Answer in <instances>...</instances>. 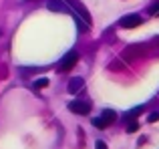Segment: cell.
<instances>
[{"mask_svg": "<svg viewBox=\"0 0 159 149\" xmlns=\"http://www.w3.org/2000/svg\"><path fill=\"white\" fill-rule=\"evenodd\" d=\"M47 6H48V10H52V12H66L69 10L65 0H48Z\"/></svg>", "mask_w": 159, "mask_h": 149, "instance_id": "8992f818", "label": "cell"}, {"mask_svg": "<svg viewBox=\"0 0 159 149\" xmlns=\"http://www.w3.org/2000/svg\"><path fill=\"white\" fill-rule=\"evenodd\" d=\"M77 61H79V55L75 51H70V52H66V56H62V61L58 63V71L61 73H65V71H70V69L77 65Z\"/></svg>", "mask_w": 159, "mask_h": 149, "instance_id": "3957f363", "label": "cell"}, {"mask_svg": "<svg viewBox=\"0 0 159 149\" xmlns=\"http://www.w3.org/2000/svg\"><path fill=\"white\" fill-rule=\"evenodd\" d=\"M157 119H159V113H151V115H149V123H155Z\"/></svg>", "mask_w": 159, "mask_h": 149, "instance_id": "7c38bea8", "label": "cell"}, {"mask_svg": "<svg viewBox=\"0 0 159 149\" xmlns=\"http://www.w3.org/2000/svg\"><path fill=\"white\" fill-rule=\"evenodd\" d=\"M149 14H159V2H157V4H153V6L149 8Z\"/></svg>", "mask_w": 159, "mask_h": 149, "instance_id": "8fae6325", "label": "cell"}, {"mask_svg": "<svg viewBox=\"0 0 159 149\" xmlns=\"http://www.w3.org/2000/svg\"><path fill=\"white\" fill-rule=\"evenodd\" d=\"M117 119V113L115 111H111V109H105L101 113V117H95L93 119V125L97 127V129H105V127H109L113 121Z\"/></svg>", "mask_w": 159, "mask_h": 149, "instance_id": "6da1fadb", "label": "cell"}, {"mask_svg": "<svg viewBox=\"0 0 159 149\" xmlns=\"http://www.w3.org/2000/svg\"><path fill=\"white\" fill-rule=\"evenodd\" d=\"M95 149H107L105 141H97V143H95Z\"/></svg>", "mask_w": 159, "mask_h": 149, "instance_id": "4fadbf2b", "label": "cell"}, {"mask_svg": "<svg viewBox=\"0 0 159 149\" xmlns=\"http://www.w3.org/2000/svg\"><path fill=\"white\" fill-rule=\"evenodd\" d=\"M69 109L73 111V113H77V115H87L91 111V103H87V101H70Z\"/></svg>", "mask_w": 159, "mask_h": 149, "instance_id": "5b68a950", "label": "cell"}, {"mask_svg": "<svg viewBox=\"0 0 159 149\" xmlns=\"http://www.w3.org/2000/svg\"><path fill=\"white\" fill-rule=\"evenodd\" d=\"M85 87V81H83L81 77H75V79H70V83H69V91L70 93H79V91Z\"/></svg>", "mask_w": 159, "mask_h": 149, "instance_id": "52a82bcc", "label": "cell"}, {"mask_svg": "<svg viewBox=\"0 0 159 149\" xmlns=\"http://www.w3.org/2000/svg\"><path fill=\"white\" fill-rule=\"evenodd\" d=\"M48 85V79H36V81L34 83H32V87H34V89H44V87H47Z\"/></svg>", "mask_w": 159, "mask_h": 149, "instance_id": "ba28073f", "label": "cell"}, {"mask_svg": "<svg viewBox=\"0 0 159 149\" xmlns=\"http://www.w3.org/2000/svg\"><path fill=\"white\" fill-rule=\"evenodd\" d=\"M143 111V107H137V109H133V111H129L127 113V119H133V117H137V115Z\"/></svg>", "mask_w": 159, "mask_h": 149, "instance_id": "9c48e42d", "label": "cell"}, {"mask_svg": "<svg viewBox=\"0 0 159 149\" xmlns=\"http://www.w3.org/2000/svg\"><path fill=\"white\" fill-rule=\"evenodd\" d=\"M65 2L69 4V6L73 8V10L77 12V14L81 16L83 20H85V24H87V26H89V24H91V14H89V10L85 8V4H83V2H79V0H65Z\"/></svg>", "mask_w": 159, "mask_h": 149, "instance_id": "7a4b0ae2", "label": "cell"}, {"mask_svg": "<svg viewBox=\"0 0 159 149\" xmlns=\"http://www.w3.org/2000/svg\"><path fill=\"white\" fill-rule=\"evenodd\" d=\"M141 22H143V18H141L139 14H127V16H123V18L119 20V26H123V28H135V26H139Z\"/></svg>", "mask_w": 159, "mask_h": 149, "instance_id": "277c9868", "label": "cell"}, {"mask_svg": "<svg viewBox=\"0 0 159 149\" xmlns=\"http://www.w3.org/2000/svg\"><path fill=\"white\" fill-rule=\"evenodd\" d=\"M137 129H139V123H135V121H133V123H129V125H127V133H135Z\"/></svg>", "mask_w": 159, "mask_h": 149, "instance_id": "30bf717a", "label": "cell"}]
</instances>
